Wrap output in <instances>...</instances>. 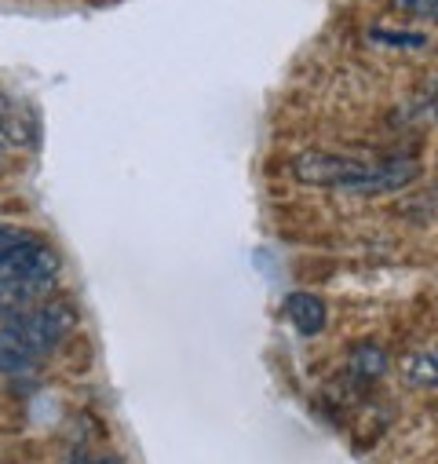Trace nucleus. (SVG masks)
<instances>
[{"label": "nucleus", "mask_w": 438, "mask_h": 464, "mask_svg": "<svg viewBox=\"0 0 438 464\" xmlns=\"http://www.w3.org/2000/svg\"><path fill=\"white\" fill-rule=\"evenodd\" d=\"M70 464H118L114 457H99V453H81V457H73Z\"/></svg>", "instance_id": "nucleus-12"}, {"label": "nucleus", "mask_w": 438, "mask_h": 464, "mask_svg": "<svg viewBox=\"0 0 438 464\" xmlns=\"http://www.w3.org/2000/svg\"><path fill=\"white\" fill-rule=\"evenodd\" d=\"M387 366H391L387 352H384L380 343H373V340H366V343H355L351 352H348V373H351L355 381H362V384H373V381H380V377L387 373Z\"/></svg>", "instance_id": "nucleus-7"}, {"label": "nucleus", "mask_w": 438, "mask_h": 464, "mask_svg": "<svg viewBox=\"0 0 438 464\" xmlns=\"http://www.w3.org/2000/svg\"><path fill=\"white\" fill-rule=\"evenodd\" d=\"M416 176H420V161H413V158H387V161H376L358 183H351L348 194H395V190L409 187Z\"/></svg>", "instance_id": "nucleus-4"}, {"label": "nucleus", "mask_w": 438, "mask_h": 464, "mask_svg": "<svg viewBox=\"0 0 438 464\" xmlns=\"http://www.w3.org/2000/svg\"><path fill=\"white\" fill-rule=\"evenodd\" d=\"M431 110H434V118H438V81H434V88H431Z\"/></svg>", "instance_id": "nucleus-13"}, {"label": "nucleus", "mask_w": 438, "mask_h": 464, "mask_svg": "<svg viewBox=\"0 0 438 464\" xmlns=\"http://www.w3.org/2000/svg\"><path fill=\"white\" fill-rule=\"evenodd\" d=\"M30 238H33L30 230H23V227H15V223H0V264H5L15 249H23Z\"/></svg>", "instance_id": "nucleus-10"}, {"label": "nucleus", "mask_w": 438, "mask_h": 464, "mask_svg": "<svg viewBox=\"0 0 438 464\" xmlns=\"http://www.w3.org/2000/svg\"><path fill=\"white\" fill-rule=\"evenodd\" d=\"M398 370H402V381L409 388H438V343L416 347V352L402 355Z\"/></svg>", "instance_id": "nucleus-8"}, {"label": "nucleus", "mask_w": 438, "mask_h": 464, "mask_svg": "<svg viewBox=\"0 0 438 464\" xmlns=\"http://www.w3.org/2000/svg\"><path fill=\"white\" fill-rule=\"evenodd\" d=\"M376 161L369 158H355V154H325V150H307V154H296L292 158V176L300 183H310V187H337V190H348L351 183H358Z\"/></svg>", "instance_id": "nucleus-2"}, {"label": "nucleus", "mask_w": 438, "mask_h": 464, "mask_svg": "<svg viewBox=\"0 0 438 464\" xmlns=\"http://www.w3.org/2000/svg\"><path fill=\"white\" fill-rule=\"evenodd\" d=\"M59 275V256L30 238L23 249H15L5 264H0V278H23V282H52Z\"/></svg>", "instance_id": "nucleus-3"}, {"label": "nucleus", "mask_w": 438, "mask_h": 464, "mask_svg": "<svg viewBox=\"0 0 438 464\" xmlns=\"http://www.w3.org/2000/svg\"><path fill=\"white\" fill-rule=\"evenodd\" d=\"M52 282H23V278H0V318H15L44 304Z\"/></svg>", "instance_id": "nucleus-5"}, {"label": "nucleus", "mask_w": 438, "mask_h": 464, "mask_svg": "<svg viewBox=\"0 0 438 464\" xmlns=\"http://www.w3.org/2000/svg\"><path fill=\"white\" fill-rule=\"evenodd\" d=\"M285 318H289L303 336H314V333L325 329L328 311H325L321 296H314V293H289V300H285Z\"/></svg>", "instance_id": "nucleus-6"}, {"label": "nucleus", "mask_w": 438, "mask_h": 464, "mask_svg": "<svg viewBox=\"0 0 438 464\" xmlns=\"http://www.w3.org/2000/svg\"><path fill=\"white\" fill-rule=\"evenodd\" d=\"M77 325V311L62 300H44L37 304L33 311H23L15 318H8L5 329H12L33 355H48L55 352V347L70 336V329Z\"/></svg>", "instance_id": "nucleus-1"}, {"label": "nucleus", "mask_w": 438, "mask_h": 464, "mask_svg": "<svg viewBox=\"0 0 438 464\" xmlns=\"http://www.w3.org/2000/svg\"><path fill=\"white\" fill-rule=\"evenodd\" d=\"M391 5L413 19H424V23H438V0H391Z\"/></svg>", "instance_id": "nucleus-11"}, {"label": "nucleus", "mask_w": 438, "mask_h": 464, "mask_svg": "<svg viewBox=\"0 0 438 464\" xmlns=\"http://www.w3.org/2000/svg\"><path fill=\"white\" fill-rule=\"evenodd\" d=\"M37 362V355L30 347L12 333V329H0V377H19L30 373Z\"/></svg>", "instance_id": "nucleus-9"}]
</instances>
